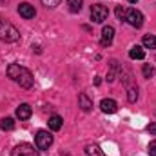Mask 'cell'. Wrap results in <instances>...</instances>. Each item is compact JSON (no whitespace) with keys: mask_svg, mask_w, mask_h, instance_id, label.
Masks as SVG:
<instances>
[{"mask_svg":"<svg viewBox=\"0 0 156 156\" xmlns=\"http://www.w3.org/2000/svg\"><path fill=\"white\" fill-rule=\"evenodd\" d=\"M7 76L11 78L13 82H16L20 87H24V89H31L33 82H35L33 73L27 67L20 66V64H9L7 66Z\"/></svg>","mask_w":156,"mask_h":156,"instance_id":"1","label":"cell"},{"mask_svg":"<svg viewBox=\"0 0 156 156\" xmlns=\"http://www.w3.org/2000/svg\"><path fill=\"white\" fill-rule=\"evenodd\" d=\"M18 38H20L18 29H16V27H15L9 20L0 18V40H2V42L11 44V42H16Z\"/></svg>","mask_w":156,"mask_h":156,"instance_id":"2","label":"cell"},{"mask_svg":"<svg viewBox=\"0 0 156 156\" xmlns=\"http://www.w3.org/2000/svg\"><path fill=\"white\" fill-rule=\"evenodd\" d=\"M35 144H37L38 151H47L53 145V134L49 131H38L35 136Z\"/></svg>","mask_w":156,"mask_h":156,"instance_id":"3","label":"cell"},{"mask_svg":"<svg viewBox=\"0 0 156 156\" xmlns=\"http://www.w3.org/2000/svg\"><path fill=\"white\" fill-rule=\"evenodd\" d=\"M109 16V9L107 5H102V4H94L91 5V20L96 22V24H102L104 20H107Z\"/></svg>","mask_w":156,"mask_h":156,"instance_id":"4","label":"cell"},{"mask_svg":"<svg viewBox=\"0 0 156 156\" xmlns=\"http://www.w3.org/2000/svg\"><path fill=\"white\" fill-rule=\"evenodd\" d=\"M125 20H127L129 26H133V27H136V29L144 26V15H142L138 9H127V11H125Z\"/></svg>","mask_w":156,"mask_h":156,"instance_id":"5","label":"cell"},{"mask_svg":"<svg viewBox=\"0 0 156 156\" xmlns=\"http://www.w3.org/2000/svg\"><path fill=\"white\" fill-rule=\"evenodd\" d=\"M11 156H38V151H35V147L31 144H18L13 151H11Z\"/></svg>","mask_w":156,"mask_h":156,"instance_id":"6","label":"cell"},{"mask_svg":"<svg viewBox=\"0 0 156 156\" xmlns=\"http://www.w3.org/2000/svg\"><path fill=\"white\" fill-rule=\"evenodd\" d=\"M18 15H20L22 18H26V20H31V18L37 16V11H35V7H33L31 4L22 2V4L18 5Z\"/></svg>","mask_w":156,"mask_h":156,"instance_id":"7","label":"cell"},{"mask_svg":"<svg viewBox=\"0 0 156 156\" xmlns=\"http://www.w3.org/2000/svg\"><path fill=\"white\" fill-rule=\"evenodd\" d=\"M113 40H115V27L113 26H105L102 29V40H100V44L104 47H109L113 44Z\"/></svg>","mask_w":156,"mask_h":156,"instance_id":"8","label":"cell"},{"mask_svg":"<svg viewBox=\"0 0 156 156\" xmlns=\"http://www.w3.org/2000/svg\"><path fill=\"white\" fill-rule=\"evenodd\" d=\"M100 109H102L104 113H107V115H113V113L118 111V104L113 98H104V100L100 102Z\"/></svg>","mask_w":156,"mask_h":156,"instance_id":"9","label":"cell"},{"mask_svg":"<svg viewBox=\"0 0 156 156\" xmlns=\"http://www.w3.org/2000/svg\"><path fill=\"white\" fill-rule=\"evenodd\" d=\"M78 107L83 111V113H89L93 109V100L85 94V93H80L78 94Z\"/></svg>","mask_w":156,"mask_h":156,"instance_id":"10","label":"cell"},{"mask_svg":"<svg viewBox=\"0 0 156 156\" xmlns=\"http://www.w3.org/2000/svg\"><path fill=\"white\" fill-rule=\"evenodd\" d=\"M31 115H33V109H31L29 104H20L16 107V118L18 120H29Z\"/></svg>","mask_w":156,"mask_h":156,"instance_id":"11","label":"cell"},{"mask_svg":"<svg viewBox=\"0 0 156 156\" xmlns=\"http://www.w3.org/2000/svg\"><path fill=\"white\" fill-rule=\"evenodd\" d=\"M118 73H120V64H118L116 60H113L111 66H109V71H107V82H109V83L115 82L116 76H118Z\"/></svg>","mask_w":156,"mask_h":156,"instance_id":"12","label":"cell"},{"mask_svg":"<svg viewBox=\"0 0 156 156\" xmlns=\"http://www.w3.org/2000/svg\"><path fill=\"white\" fill-rule=\"evenodd\" d=\"M85 154L87 156H105V153H104L96 144H87V145H85Z\"/></svg>","mask_w":156,"mask_h":156,"instance_id":"13","label":"cell"},{"mask_svg":"<svg viewBox=\"0 0 156 156\" xmlns=\"http://www.w3.org/2000/svg\"><path fill=\"white\" fill-rule=\"evenodd\" d=\"M129 56H131L133 60H144V58H145V51H144V47H140V45H134V47H131V51H129Z\"/></svg>","mask_w":156,"mask_h":156,"instance_id":"14","label":"cell"},{"mask_svg":"<svg viewBox=\"0 0 156 156\" xmlns=\"http://www.w3.org/2000/svg\"><path fill=\"white\" fill-rule=\"evenodd\" d=\"M62 125H64V120H62V116L53 115V116L49 118V129H51V131H60V129H62Z\"/></svg>","mask_w":156,"mask_h":156,"instance_id":"15","label":"cell"},{"mask_svg":"<svg viewBox=\"0 0 156 156\" xmlns=\"http://www.w3.org/2000/svg\"><path fill=\"white\" fill-rule=\"evenodd\" d=\"M0 129L2 131H13L15 129V120L11 116H5L0 120Z\"/></svg>","mask_w":156,"mask_h":156,"instance_id":"16","label":"cell"},{"mask_svg":"<svg viewBox=\"0 0 156 156\" xmlns=\"http://www.w3.org/2000/svg\"><path fill=\"white\" fill-rule=\"evenodd\" d=\"M82 4H83V0H67V5H69L71 13H78L82 9Z\"/></svg>","mask_w":156,"mask_h":156,"instance_id":"17","label":"cell"},{"mask_svg":"<svg viewBox=\"0 0 156 156\" xmlns=\"http://www.w3.org/2000/svg\"><path fill=\"white\" fill-rule=\"evenodd\" d=\"M144 45L147 49H156V37L154 35H145L144 37Z\"/></svg>","mask_w":156,"mask_h":156,"instance_id":"18","label":"cell"},{"mask_svg":"<svg viewBox=\"0 0 156 156\" xmlns=\"http://www.w3.org/2000/svg\"><path fill=\"white\" fill-rule=\"evenodd\" d=\"M127 100H129L131 104H134V102L138 100V87H129V89H127Z\"/></svg>","mask_w":156,"mask_h":156,"instance_id":"19","label":"cell"},{"mask_svg":"<svg viewBox=\"0 0 156 156\" xmlns=\"http://www.w3.org/2000/svg\"><path fill=\"white\" fill-rule=\"evenodd\" d=\"M142 75L144 78H151L154 75V67L151 66V64H144V67H142Z\"/></svg>","mask_w":156,"mask_h":156,"instance_id":"20","label":"cell"},{"mask_svg":"<svg viewBox=\"0 0 156 156\" xmlns=\"http://www.w3.org/2000/svg\"><path fill=\"white\" fill-rule=\"evenodd\" d=\"M40 2H42L45 7H51V9H55L56 5H60V2H62V0H40Z\"/></svg>","mask_w":156,"mask_h":156,"instance_id":"21","label":"cell"},{"mask_svg":"<svg viewBox=\"0 0 156 156\" xmlns=\"http://www.w3.org/2000/svg\"><path fill=\"white\" fill-rule=\"evenodd\" d=\"M116 16L120 20H125V9L122 5H116Z\"/></svg>","mask_w":156,"mask_h":156,"instance_id":"22","label":"cell"},{"mask_svg":"<svg viewBox=\"0 0 156 156\" xmlns=\"http://www.w3.org/2000/svg\"><path fill=\"white\" fill-rule=\"evenodd\" d=\"M147 149H149V154H151V156H156V140L149 144V147H147Z\"/></svg>","mask_w":156,"mask_h":156,"instance_id":"23","label":"cell"},{"mask_svg":"<svg viewBox=\"0 0 156 156\" xmlns=\"http://www.w3.org/2000/svg\"><path fill=\"white\" fill-rule=\"evenodd\" d=\"M147 131H149L151 134H156V122H153V123L147 125Z\"/></svg>","mask_w":156,"mask_h":156,"instance_id":"24","label":"cell"},{"mask_svg":"<svg viewBox=\"0 0 156 156\" xmlns=\"http://www.w3.org/2000/svg\"><path fill=\"white\" fill-rule=\"evenodd\" d=\"M129 2H131V4H134V2H138V0H129Z\"/></svg>","mask_w":156,"mask_h":156,"instance_id":"25","label":"cell"}]
</instances>
